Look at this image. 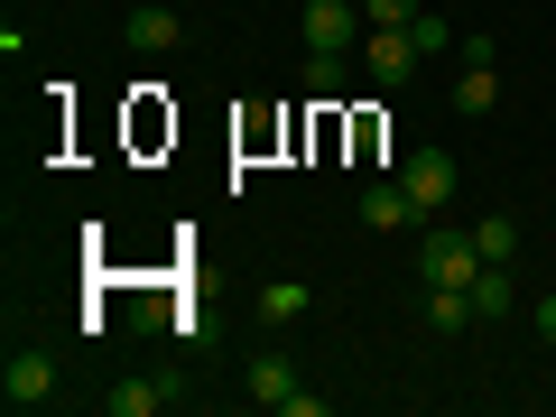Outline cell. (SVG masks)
I'll use <instances>...</instances> for the list:
<instances>
[{"label":"cell","instance_id":"ac0fdd59","mask_svg":"<svg viewBox=\"0 0 556 417\" xmlns=\"http://www.w3.org/2000/svg\"><path fill=\"white\" fill-rule=\"evenodd\" d=\"M538 334L556 343V288H547V298H538Z\"/></svg>","mask_w":556,"mask_h":417},{"label":"cell","instance_id":"30bf717a","mask_svg":"<svg viewBox=\"0 0 556 417\" xmlns=\"http://www.w3.org/2000/svg\"><path fill=\"white\" fill-rule=\"evenodd\" d=\"M306 306H316V298H306V278H269V288H260V325H278V334H288Z\"/></svg>","mask_w":556,"mask_h":417},{"label":"cell","instance_id":"ba28073f","mask_svg":"<svg viewBox=\"0 0 556 417\" xmlns=\"http://www.w3.org/2000/svg\"><path fill=\"white\" fill-rule=\"evenodd\" d=\"M241 390H251L260 408H288V399H298V362H288V353H260L251 371H241Z\"/></svg>","mask_w":556,"mask_h":417},{"label":"cell","instance_id":"5b68a950","mask_svg":"<svg viewBox=\"0 0 556 417\" xmlns=\"http://www.w3.org/2000/svg\"><path fill=\"white\" fill-rule=\"evenodd\" d=\"M362 38V0H306V47H353Z\"/></svg>","mask_w":556,"mask_h":417},{"label":"cell","instance_id":"8fae6325","mask_svg":"<svg viewBox=\"0 0 556 417\" xmlns=\"http://www.w3.org/2000/svg\"><path fill=\"white\" fill-rule=\"evenodd\" d=\"M510 306H519L510 260H482V278H473V316H510Z\"/></svg>","mask_w":556,"mask_h":417},{"label":"cell","instance_id":"8992f818","mask_svg":"<svg viewBox=\"0 0 556 417\" xmlns=\"http://www.w3.org/2000/svg\"><path fill=\"white\" fill-rule=\"evenodd\" d=\"M102 408L112 417H159V408H177V380H112V390H102Z\"/></svg>","mask_w":556,"mask_h":417},{"label":"cell","instance_id":"e0dca14e","mask_svg":"<svg viewBox=\"0 0 556 417\" xmlns=\"http://www.w3.org/2000/svg\"><path fill=\"white\" fill-rule=\"evenodd\" d=\"M417 10H427V0H362V20H371V28H408Z\"/></svg>","mask_w":556,"mask_h":417},{"label":"cell","instance_id":"52a82bcc","mask_svg":"<svg viewBox=\"0 0 556 417\" xmlns=\"http://www.w3.org/2000/svg\"><path fill=\"white\" fill-rule=\"evenodd\" d=\"M362 223H371V232H417L427 214H417V195L390 177V186H371V195H362Z\"/></svg>","mask_w":556,"mask_h":417},{"label":"cell","instance_id":"3957f363","mask_svg":"<svg viewBox=\"0 0 556 417\" xmlns=\"http://www.w3.org/2000/svg\"><path fill=\"white\" fill-rule=\"evenodd\" d=\"M399 186L417 195V214H445V195H455V159H445V149H417V159L399 167Z\"/></svg>","mask_w":556,"mask_h":417},{"label":"cell","instance_id":"6da1fadb","mask_svg":"<svg viewBox=\"0 0 556 417\" xmlns=\"http://www.w3.org/2000/svg\"><path fill=\"white\" fill-rule=\"evenodd\" d=\"M417 278H427V288H473V278H482V241L427 232V241H417Z\"/></svg>","mask_w":556,"mask_h":417},{"label":"cell","instance_id":"9c48e42d","mask_svg":"<svg viewBox=\"0 0 556 417\" xmlns=\"http://www.w3.org/2000/svg\"><path fill=\"white\" fill-rule=\"evenodd\" d=\"M177 38H186L177 10H159V0H149V10H130V47H139V56H167Z\"/></svg>","mask_w":556,"mask_h":417},{"label":"cell","instance_id":"2e32d148","mask_svg":"<svg viewBox=\"0 0 556 417\" xmlns=\"http://www.w3.org/2000/svg\"><path fill=\"white\" fill-rule=\"evenodd\" d=\"M408 38H417V56H445V47H455V20H437V10H417V20H408Z\"/></svg>","mask_w":556,"mask_h":417},{"label":"cell","instance_id":"7a4b0ae2","mask_svg":"<svg viewBox=\"0 0 556 417\" xmlns=\"http://www.w3.org/2000/svg\"><path fill=\"white\" fill-rule=\"evenodd\" d=\"M0 399H10V408H47V399H56V353H38V343H28V353H10Z\"/></svg>","mask_w":556,"mask_h":417},{"label":"cell","instance_id":"9a60e30c","mask_svg":"<svg viewBox=\"0 0 556 417\" xmlns=\"http://www.w3.org/2000/svg\"><path fill=\"white\" fill-rule=\"evenodd\" d=\"M473 241H482V260H510V251H519V223H510V214H482Z\"/></svg>","mask_w":556,"mask_h":417},{"label":"cell","instance_id":"4fadbf2b","mask_svg":"<svg viewBox=\"0 0 556 417\" xmlns=\"http://www.w3.org/2000/svg\"><path fill=\"white\" fill-rule=\"evenodd\" d=\"M492 102H501V75H492V65H464V75H455V112H492Z\"/></svg>","mask_w":556,"mask_h":417},{"label":"cell","instance_id":"5bb4252c","mask_svg":"<svg viewBox=\"0 0 556 417\" xmlns=\"http://www.w3.org/2000/svg\"><path fill=\"white\" fill-rule=\"evenodd\" d=\"M306 93H316V102L343 93V47H306Z\"/></svg>","mask_w":556,"mask_h":417},{"label":"cell","instance_id":"277c9868","mask_svg":"<svg viewBox=\"0 0 556 417\" xmlns=\"http://www.w3.org/2000/svg\"><path fill=\"white\" fill-rule=\"evenodd\" d=\"M362 65H371V75H380V84L399 93V84L417 75V38H408V28H371V47H362Z\"/></svg>","mask_w":556,"mask_h":417},{"label":"cell","instance_id":"7c38bea8","mask_svg":"<svg viewBox=\"0 0 556 417\" xmlns=\"http://www.w3.org/2000/svg\"><path fill=\"white\" fill-rule=\"evenodd\" d=\"M427 325H437V334H464V325H482V316H473V288H427Z\"/></svg>","mask_w":556,"mask_h":417}]
</instances>
